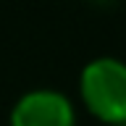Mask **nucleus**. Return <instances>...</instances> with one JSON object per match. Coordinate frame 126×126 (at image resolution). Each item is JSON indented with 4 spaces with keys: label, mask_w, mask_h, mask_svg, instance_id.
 <instances>
[{
    "label": "nucleus",
    "mask_w": 126,
    "mask_h": 126,
    "mask_svg": "<svg viewBox=\"0 0 126 126\" xmlns=\"http://www.w3.org/2000/svg\"><path fill=\"white\" fill-rule=\"evenodd\" d=\"M8 126H76V108L61 89L37 87L13 102Z\"/></svg>",
    "instance_id": "2"
},
{
    "label": "nucleus",
    "mask_w": 126,
    "mask_h": 126,
    "mask_svg": "<svg viewBox=\"0 0 126 126\" xmlns=\"http://www.w3.org/2000/svg\"><path fill=\"white\" fill-rule=\"evenodd\" d=\"M79 100L94 121L126 126V61L92 58L79 74Z\"/></svg>",
    "instance_id": "1"
}]
</instances>
